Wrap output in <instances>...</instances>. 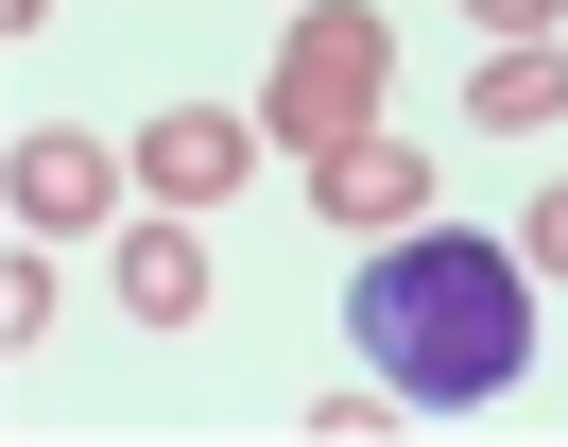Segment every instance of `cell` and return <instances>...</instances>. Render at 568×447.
<instances>
[{
    "mask_svg": "<svg viewBox=\"0 0 568 447\" xmlns=\"http://www.w3.org/2000/svg\"><path fill=\"white\" fill-rule=\"evenodd\" d=\"M379 87H396V18L379 0H293L276 69H258V138L276 155H345V138H379Z\"/></svg>",
    "mask_w": 568,
    "mask_h": 447,
    "instance_id": "2",
    "label": "cell"
},
{
    "mask_svg": "<svg viewBox=\"0 0 568 447\" xmlns=\"http://www.w3.org/2000/svg\"><path fill=\"white\" fill-rule=\"evenodd\" d=\"M121 309H139V327H190V309H207V241L190 224H121Z\"/></svg>",
    "mask_w": 568,
    "mask_h": 447,
    "instance_id": "7",
    "label": "cell"
},
{
    "mask_svg": "<svg viewBox=\"0 0 568 447\" xmlns=\"http://www.w3.org/2000/svg\"><path fill=\"white\" fill-rule=\"evenodd\" d=\"M311 206L362 224V241H396V224L430 206V155H414V138H345V155H311Z\"/></svg>",
    "mask_w": 568,
    "mask_h": 447,
    "instance_id": "5",
    "label": "cell"
},
{
    "mask_svg": "<svg viewBox=\"0 0 568 447\" xmlns=\"http://www.w3.org/2000/svg\"><path fill=\"white\" fill-rule=\"evenodd\" d=\"M345 344H362V378H396V413H483L534 362V258L465 224H396L345 293Z\"/></svg>",
    "mask_w": 568,
    "mask_h": 447,
    "instance_id": "1",
    "label": "cell"
},
{
    "mask_svg": "<svg viewBox=\"0 0 568 447\" xmlns=\"http://www.w3.org/2000/svg\"><path fill=\"white\" fill-rule=\"evenodd\" d=\"M465 121H483V138H551L568 121V52H551V34H499V52L465 69Z\"/></svg>",
    "mask_w": 568,
    "mask_h": 447,
    "instance_id": "6",
    "label": "cell"
},
{
    "mask_svg": "<svg viewBox=\"0 0 568 447\" xmlns=\"http://www.w3.org/2000/svg\"><path fill=\"white\" fill-rule=\"evenodd\" d=\"M258 172V103H155L139 121V190L155 206H224Z\"/></svg>",
    "mask_w": 568,
    "mask_h": 447,
    "instance_id": "4",
    "label": "cell"
},
{
    "mask_svg": "<svg viewBox=\"0 0 568 447\" xmlns=\"http://www.w3.org/2000/svg\"><path fill=\"white\" fill-rule=\"evenodd\" d=\"M465 18H483V34H551L568 0H465Z\"/></svg>",
    "mask_w": 568,
    "mask_h": 447,
    "instance_id": "10",
    "label": "cell"
},
{
    "mask_svg": "<svg viewBox=\"0 0 568 447\" xmlns=\"http://www.w3.org/2000/svg\"><path fill=\"white\" fill-rule=\"evenodd\" d=\"M36 18H52V0H0V34H36Z\"/></svg>",
    "mask_w": 568,
    "mask_h": 447,
    "instance_id": "11",
    "label": "cell"
},
{
    "mask_svg": "<svg viewBox=\"0 0 568 447\" xmlns=\"http://www.w3.org/2000/svg\"><path fill=\"white\" fill-rule=\"evenodd\" d=\"M121 172H139V138H87V121H36L0 190H18V224H36V241H70V224H104V206H121Z\"/></svg>",
    "mask_w": 568,
    "mask_h": 447,
    "instance_id": "3",
    "label": "cell"
},
{
    "mask_svg": "<svg viewBox=\"0 0 568 447\" xmlns=\"http://www.w3.org/2000/svg\"><path fill=\"white\" fill-rule=\"evenodd\" d=\"M0 344H52V258H36V224H18V275H0Z\"/></svg>",
    "mask_w": 568,
    "mask_h": 447,
    "instance_id": "8",
    "label": "cell"
},
{
    "mask_svg": "<svg viewBox=\"0 0 568 447\" xmlns=\"http://www.w3.org/2000/svg\"><path fill=\"white\" fill-rule=\"evenodd\" d=\"M517 258H534V275H568V172H551V190H534V224H517Z\"/></svg>",
    "mask_w": 568,
    "mask_h": 447,
    "instance_id": "9",
    "label": "cell"
}]
</instances>
